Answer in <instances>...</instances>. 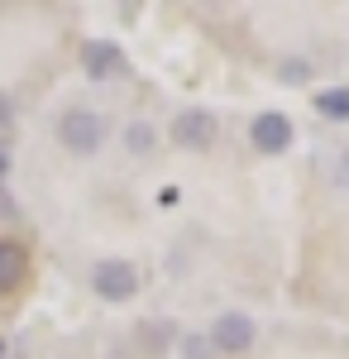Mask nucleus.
I'll return each mask as SVG.
<instances>
[{
	"label": "nucleus",
	"instance_id": "nucleus-1",
	"mask_svg": "<svg viewBox=\"0 0 349 359\" xmlns=\"http://www.w3.org/2000/svg\"><path fill=\"white\" fill-rule=\"evenodd\" d=\"M110 139V125L101 111H91V106H67V111L57 115V144L67 149V154H77V158H91V154H101Z\"/></svg>",
	"mask_w": 349,
	"mask_h": 359
},
{
	"label": "nucleus",
	"instance_id": "nucleus-2",
	"mask_svg": "<svg viewBox=\"0 0 349 359\" xmlns=\"http://www.w3.org/2000/svg\"><path fill=\"white\" fill-rule=\"evenodd\" d=\"M91 292L101 297V302H135L139 297V269L130 264V259H96L91 264Z\"/></svg>",
	"mask_w": 349,
	"mask_h": 359
},
{
	"label": "nucleus",
	"instance_id": "nucleus-3",
	"mask_svg": "<svg viewBox=\"0 0 349 359\" xmlns=\"http://www.w3.org/2000/svg\"><path fill=\"white\" fill-rule=\"evenodd\" d=\"M220 135V120H215L206 106H187V111L172 115V125H167V139L177 144V149H187V154H206Z\"/></svg>",
	"mask_w": 349,
	"mask_h": 359
},
{
	"label": "nucleus",
	"instance_id": "nucleus-4",
	"mask_svg": "<svg viewBox=\"0 0 349 359\" xmlns=\"http://www.w3.org/2000/svg\"><path fill=\"white\" fill-rule=\"evenodd\" d=\"M215 355H249L254 350V340H259V326H254V316L249 311H220L211 321V331H206Z\"/></svg>",
	"mask_w": 349,
	"mask_h": 359
},
{
	"label": "nucleus",
	"instance_id": "nucleus-5",
	"mask_svg": "<svg viewBox=\"0 0 349 359\" xmlns=\"http://www.w3.org/2000/svg\"><path fill=\"white\" fill-rule=\"evenodd\" d=\"M292 120L282 111H264L254 115V125H249V144L259 149V154H268V158H278V154H287L292 149Z\"/></svg>",
	"mask_w": 349,
	"mask_h": 359
},
{
	"label": "nucleus",
	"instance_id": "nucleus-6",
	"mask_svg": "<svg viewBox=\"0 0 349 359\" xmlns=\"http://www.w3.org/2000/svg\"><path fill=\"white\" fill-rule=\"evenodd\" d=\"M81 72H86L91 82H110V77H120V72H125V53H120V43H110V39H86V43H81Z\"/></svg>",
	"mask_w": 349,
	"mask_h": 359
},
{
	"label": "nucleus",
	"instance_id": "nucleus-7",
	"mask_svg": "<svg viewBox=\"0 0 349 359\" xmlns=\"http://www.w3.org/2000/svg\"><path fill=\"white\" fill-rule=\"evenodd\" d=\"M29 278V249L15 240H0V292H15Z\"/></svg>",
	"mask_w": 349,
	"mask_h": 359
},
{
	"label": "nucleus",
	"instance_id": "nucleus-8",
	"mask_svg": "<svg viewBox=\"0 0 349 359\" xmlns=\"http://www.w3.org/2000/svg\"><path fill=\"white\" fill-rule=\"evenodd\" d=\"M311 106H316V115L335 120V125H345V120H349V86H325V91L311 96Z\"/></svg>",
	"mask_w": 349,
	"mask_h": 359
},
{
	"label": "nucleus",
	"instance_id": "nucleus-9",
	"mask_svg": "<svg viewBox=\"0 0 349 359\" xmlns=\"http://www.w3.org/2000/svg\"><path fill=\"white\" fill-rule=\"evenodd\" d=\"M120 144H125L130 154H153V144H158V130H153L149 120H130V125H125V135H120Z\"/></svg>",
	"mask_w": 349,
	"mask_h": 359
},
{
	"label": "nucleus",
	"instance_id": "nucleus-10",
	"mask_svg": "<svg viewBox=\"0 0 349 359\" xmlns=\"http://www.w3.org/2000/svg\"><path fill=\"white\" fill-rule=\"evenodd\" d=\"M278 77H282V82H292V86L311 82V62H306V57H287V62H278Z\"/></svg>",
	"mask_w": 349,
	"mask_h": 359
},
{
	"label": "nucleus",
	"instance_id": "nucleus-11",
	"mask_svg": "<svg viewBox=\"0 0 349 359\" xmlns=\"http://www.w3.org/2000/svg\"><path fill=\"white\" fill-rule=\"evenodd\" d=\"M182 355H187V359H211L215 350H211L206 335H187V340H182Z\"/></svg>",
	"mask_w": 349,
	"mask_h": 359
},
{
	"label": "nucleus",
	"instance_id": "nucleus-12",
	"mask_svg": "<svg viewBox=\"0 0 349 359\" xmlns=\"http://www.w3.org/2000/svg\"><path fill=\"white\" fill-rule=\"evenodd\" d=\"M10 168H15V149H10V139L0 135V177H5Z\"/></svg>",
	"mask_w": 349,
	"mask_h": 359
},
{
	"label": "nucleus",
	"instance_id": "nucleus-13",
	"mask_svg": "<svg viewBox=\"0 0 349 359\" xmlns=\"http://www.w3.org/2000/svg\"><path fill=\"white\" fill-rule=\"evenodd\" d=\"M10 120H15V101L0 96V130H10Z\"/></svg>",
	"mask_w": 349,
	"mask_h": 359
},
{
	"label": "nucleus",
	"instance_id": "nucleus-14",
	"mask_svg": "<svg viewBox=\"0 0 349 359\" xmlns=\"http://www.w3.org/2000/svg\"><path fill=\"white\" fill-rule=\"evenodd\" d=\"M340 182H349V149L340 154Z\"/></svg>",
	"mask_w": 349,
	"mask_h": 359
},
{
	"label": "nucleus",
	"instance_id": "nucleus-15",
	"mask_svg": "<svg viewBox=\"0 0 349 359\" xmlns=\"http://www.w3.org/2000/svg\"><path fill=\"white\" fill-rule=\"evenodd\" d=\"M5 355H10V345H5V340H0V359H5Z\"/></svg>",
	"mask_w": 349,
	"mask_h": 359
}]
</instances>
